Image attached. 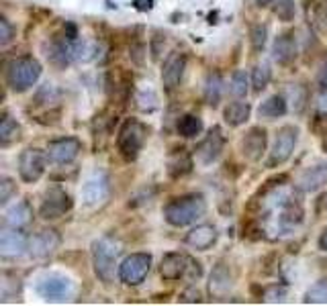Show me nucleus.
Instances as JSON below:
<instances>
[{
  "instance_id": "393cba45",
  "label": "nucleus",
  "mask_w": 327,
  "mask_h": 306,
  "mask_svg": "<svg viewBox=\"0 0 327 306\" xmlns=\"http://www.w3.org/2000/svg\"><path fill=\"white\" fill-rule=\"evenodd\" d=\"M250 112H252V106L248 102L237 100V102H231L229 106H225L223 118H225V122L229 127H240L250 118Z\"/></svg>"
},
{
  "instance_id": "bb28decb",
  "label": "nucleus",
  "mask_w": 327,
  "mask_h": 306,
  "mask_svg": "<svg viewBox=\"0 0 327 306\" xmlns=\"http://www.w3.org/2000/svg\"><path fill=\"white\" fill-rule=\"evenodd\" d=\"M223 96V78L217 72H211L204 80V100L209 106H217Z\"/></svg>"
},
{
  "instance_id": "3c124183",
  "label": "nucleus",
  "mask_w": 327,
  "mask_h": 306,
  "mask_svg": "<svg viewBox=\"0 0 327 306\" xmlns=\"http://www.w3.org/2000/svg\"><path fill=\"white\" fill-rule=\"evenodd\" d=\"M319 80H321V84H323V88H327V66L323 68V72H321V78H319Z\"/></svg>"
},
{
  "instance_id": "6e6552de",
  "label": "nucleus",
  "mask_w": 327,
  "mask_h": 306,
  "mask_svg": "<svg viewBox=\"0 0 327 306\" xmlns=\"http://www.w3.org/2000/svg\"><path fill=\"white\" fill-rule=\"evenodd\" d=\"M45 160H47V153H43L37 147H29L21 153L19 158V176L25 184H33L37 182L43 172H45Z\"/></svg>"
},
{
  "instance_id": "72a5a7b5",
  "label": "nucleus",
  "mask_w": 327,
  "mask_h": 306,
  "mask_svg": "<svg viewBox=\"0 0 327 306\" xmlns=\"http://www.w3.org/2000/svg\"><path fill=\"white\" fill-rule=\"evenodd\" d=\"M270 66L268 64H258L254 70H252V86H254V92H262L270 82Z\"/></svg>"
},
{
  "instance_id": "a211bd4d",
  "label": "nucleus",
  "mask_w": 327,
  "mask_h": 306,
  "mask_svg": "<svg viewBox=\"0 0 327 306\" xmlns=\"http://www.w3.org/2000/svg\"><path fill=\"white\" fill-rule=\"evenodd\" d=\"M217 241V229L213 225H198L186 235V245L196 251H206Z\"/></svg>"
},
{
  "instance_id": "f8f14e48",
  "label": "nucleus",
  "mask_w": 327,
  "mask_h": 306,
  "mask_svg": "<svg viewBox=\"0 0 327 306\" xmlns=\"http://www.w3.org/2000/svg\"><path fill=\"white\" fill-rule=\"evenodd\" d=\"M59 245V235L53 229H43L37 235H33L29 239V253L35 259H43L47 255H51Z\"/></svg>"
},
{
  "instance_id": "e433bc0d",
  "label": "nucleus",
  "mask_w": 327,
  "mask_h": 306,
  "mask_svg": "<svg viewBox=\"0 0 327 306\" xmlns=\"http://www.w3.org/2000/svg\"><path fill=\"white\" fill-rule=\"evenodd\" d=\"M266 35H268V29L266 25H254L252 27V49L254 51H262L266 45Z\"/></svg>"
},
{
  "instance_id": "a18cd8bd",
  "label": "nucleus",
  "mask_w": 327,
  "mask_h": 306,
  "mask_svg": "<svg viewBox=\"0 0 327 306\" xmlns=\"http://www.w3.org/2000/svg\"><path fill=\"white\" fill-rule=\"evenodd\" d=\"M133 7L137 11H152L154 9V0H133Z\"/></svg>"
},
{
  "instance_id": "f3484780",
  "label": "nucleus",
  "mask_w": 327,
  "mask_h": 306,
  "mask_svg": "<svg viewBox=\"0 0 327 306\" xmlns=\"http://www.w3.org/2000/svg\"><path fill=\"white\" fill-rule=\"evenodd\" d=\"M190 259L184 253H168L160 263V273L164 280H178L188 271Z\"/></svg>"
},
{
  "instance_id": "9d476101",
  "label": "nucleus",
  "mask_w": 327,
  "mask_h": 306,
  "mask_svg": "<svg viewBox=\"0 0 327 306\" xmlns=\"http://www.w3.org/2000/svg\"><path fill=\"white\" fill-rule=\"evenodd\" d=\"M223 145H225V139L221 135V129L219 127H213L209 131V135H206L200 145L196 147V158L202 166H211L215 164L219 158H221V153H223Z\"/></svg>"
},
{
  "instance_id": "cd10ccee",
  "label": "nucleus",
  "mask_w": 327,
  "mask_h": 306,
  "mask_svg": "<svg viewBox=\"0 0 327 306\" xmlns=\"http://www.w3.org/2000/svg\"><path fill=\"white\" fill-rule=\"evenodd\" d=\"M100 51V45L96 41H88V39H76L72 41V57L74 61H92Z\"/></svg>"
},
{
  "instance_id": "4be33fe9",
  "label": "nucleus",
  "mask_w": 327,
  "mask_h": 306,
  "mask_svg": "<svg viewBox=\"0 0 327 306\" xmlns=\"http://www.w3.org/2000/svg\"><path fill=\"white\" fill-rule=\"evenodd\" d=\"M33 219V208L29 202L21 200L17 202L15 206H11L7 212H5V225L7 227H13V229H21L25 225H29Z\"/></svg>"
},
{
  "instance_id": "de8ad7c7",
  "label": "nucleus",
  "mask_w": 327,
  "mask_h": 306,
  "mask_svg": "<svg viewBox=\"0 0 327 306\" xmlns=\"http://www.w3.org/2000/svg\"><path fill=\"white\" fill-rule=\"evenodd\" d=\"M131 55L135 59V64H143V45H135L131 49Z\"/></svg>"
},
{
  "instance_id": "f03ea898",
  "label": "nucleus",
  "mask_w": 327,
  "mask_h": 306,
  "mask_svg": "<svg viewBox=\"0 0 327 306\" xmlns=\"http://www.w3.org/2000/svg\"><path fill=\"white\" fill-rule=\"evenodd\" d=\"M41 76V64L33 57H19L13 59L11 64L7 66L5 72V80L7 86L13 92H25L31 86H35V82Z\"/></svg>"
},
{
  "instance_id": "79ce46f5",
  "label": "nucleus",
  "mask_w": 327,
  "mask_h": 306,
  "mask_svg": "<svg viewBox=\"0 0 327 306\" xmlns=\"http://www.w3.org/2000/svg\"><path fill=\"white\" fill-rule=\"evenodd\" d=\"M156 94L154 92H150V94L145 96V92H141V94L137 96V102H139V108L141 110H152V108H156Z\"/></svg>"
},
{
  "instance_id": "4c0bfd02",
  "label": "nucleus",
  "mask_w": 327,
  "mask_h": 306,
  "mask_svg": "<svg viewBox=\"0 0 327 306\" xmlns=\"http://www.w3.org/2000/svg\"><path fill=\"white\" fill-rule=\"evenodd\" d=\"M286 298V286H270V288H266L264 292V302H268V304H278V302H284Z\"/></svg>"
},
{
  "instance_id": "0eeeda50",
  "label": "nucleus",
  "mask_w": 327,
  "mask_h": 306,
  "mask_svg": "<svg viewBox=\"0 0 327 306\" xmlns=\"http://www.w3.org/2000/svg\"><path fill=\"white\" fill-rule=\"evenodd\" d=\"M72 208V198L66 190H62L59 186H53L45 192L43 196V202H41V208H39V217L43 221H55L59 217Z\"/></svg>"
},
{
  "instance_id": "8fccbe9b",
  "label": "nucleus",
  "mask_w": 327,
  "mask_h": 306,
  "mask_svg": "<svg viewBox=\"0 0 327 306\" xmlns=\"http://www.w3.org/2000/svg\"><path fill=\"white\" fill-rule=\"evenodd\" d=\"M317 210L319 212H327V192L319 198V204H317Z\"/></svg>"
},
{
  "instance_id": "473e14b6",
  "label": "nucleus",
  "mask_w": 327,
  "mask_h": 306,
  "mask_svg": "<svg viewBox=\"0 0 327 306\" xmlns=\"http://www.w3.org/2000/svg\"><path fill=\"white\" fill-rule=\"evenodd\" d=\"M305 304H327V278L319 280L307 290Z\"/></svg>"
},
{
  "instance_id": "5701e85b",
  "label": "nucleus",
  "mask_w": 327,
  "mask_h": 306,
  "mask_svg": "<svg viewBox=\"0 0 327 306\" xmlns=\"http://www.w3.org/2000/svg\"><path fill=\"white\" fill-rule=\"evenodd\" d=\"M47 59L51 64L64 68L68 64H72L74 57H72V41L66 39V41H51V45L47 47Z\"/></svg>"
},
{
  "instance_id": "a19ab883",
  "label": "nucleus",
  "mask_w": 327,
  "mask_h": 306,
  "mask_svg": "<svg viewBox=\"0 0 327 306\" xmlns=\"http://www.w3.org/2000/svg\"><path fill=\"white\" fill-rule=\"evenodd\" d=\"M13 37H15V31H13L11 23L3 17L0 19V45H9L13 41Z\"/></svg>"
},
{
  "instance_id": "dca6fc26",
  "label": "nucleus",
  "mask_w": 327,
  "mask_h": 306,
  "mask_svg": "<svg viewBox=\"0 0 327 306\" xmlns=\"http://www.w3.org/2000/svg\"><path fill=\"white\" fill-rule=\"evenodd\" d=\"M266 141H268V137H266V129L252 127L242 139V153L250 162H258L264 156V151H266Z\"/></svg>"
},
{
  "instance_id": "4468645a",
  "label": "nucleus",
  "mask_w": 327,
  "mask_h": 306,
  "mask_svg": "<svg viewBox=\"0 0 327 306\" xmlns=\"http://www.w3.org/2000/svg\"><path fill=\"white\" fill-rule=\"evenodd\" d=\"M82 198L88 206H98L108 198V178L104 174H94L88 178L84 188H82Z\"/></svg>"
},
{
  "instance_id": "b1692460",
  "label": "nucleus",
  "mask_w": 327,
  "mask_h": 306,
  "mask_svg": "<svg viewBox=\"0 0 327 306\" xmlns=\"http://www.w3.org/2000/svg\"><path fill=\"white\" fill-rule=\"evenodd\" d=\"M192 170V158L186 149H178L176 153L168 158V174L172 178H180L186 176Z\"/></svg>"
},
{
  "instance_id": "7c9ffc66",
  "label": "nucleus",
  "mask_w": 327,
  "mask_h": 306,
  "mask_svg": "<svg viewBox=\"0 0 327 306\" xmlns=\"http://www.w3.org/2000/svg\"><path fill=\"white\" fill-rule=\"evenodd\" d=\"M202 131V120L194 114H184L180 120H178V133L186 139H192V137H198Z\"/></svg>"
},
{
  "instance_id": "c85d7f7f",
  "label": "nucleus",
  "mask_w": 327,
  "mask_h": 306,
  "mask_svg": "<svg viewBox=\"0 0 327 306\" xmlns=\"http://www.w3.org/2000/svg\"><path fill=\"white\" fill-rule=\"evenodd\" d=\"M21 139V127L17 125V120H13L9 114L3 116V122H0V145L9 147L11 143Z\"/></svg>"
},
{
  "instance_id": "aec40b11",
  "label": "nucleus",
  "mask_w": 327,
  "mask_h": 306,
  "mask_svg": "<svg viewBox=\"0 0 327 306\" xmlns=\"http://www.w3.org/2000/svg\"><path fill=\"white\" fill-rule=\"evenodd\" d=\"M233 286V278H231V271L225 263H217L211 271V282H209V292L211 296H225Z\"/></svg>"
},
{
  "instance_id": "f257e3e1",
  "label": "nucleus",
  "mask_w": 327,
  "mask_h": 306,
  "mask_svg": "<svg viewBox=\"0 0 327 306\" xmlns=\"http://www.w3.org/2000/svg\"><path fill=\"white\" fill-rule=\"evenodd\" d=\"M206 212V200L200 194L174 198L164 206V217L172 227H186L196 223Z\"/></svg>"
},
{
  "instance_id": "f704fd0d",
  "label": "nucleus",
  "mask_w": 327,
  "mask_h": 306,
  "mask_svg": "<svg viewBox=\"0 0 327 306\" xmlns=\"http://www.w3.org/2000/svg\"><path fill=\"white\" fill-rule=\"evenodd\" d=\"M272 11L280 21H292L294 17V3L292 0H272Z\"/></svg>"
},
{
  "instance_id": "c756f323",
  "label": "nucleus",
  "mask_w": 327,
  "mask_h": 306,
  "mask_svg": "<svg viewBox=\"0 0 327 306\" xmlns=\"http://www.w3.org/2000/svg\"><path fill=\"white\" fill-rule=\"evenodd\" d=\"M286 102L294 112H303V108L307 104V88L301 84L286 86Z\"/></svg>"
},
{
  "instance_id": "09e8293b",
  "label": "nucleus",
  "mask_w": 327,
  "mask_h": 306,
  "mask_svg": "<svg viewBox=\"0 0 327 306\" xmlns=\"http://www.w3.org/2000/svg\"><path fill=\"white\" fill-rule=\"evenodd\" d=\"M319 249L327 253V229H325V231L321 233V237H319Z\"/></svg>"
},
{
  "instance_id": "603ef678",
  "label": "nucleus",
  "mask_w": 327,
  "mask_h": 306,
  "mask_svg": "<svg viewBox=\"0 0 327 306\" xmlns=\"http://www.w3.org/2000/svg\"><path fill=\"white\" fill-rule=\"evenodd\" d=\"M256 5H258V7H270L272 0H256Z\"/></svg>"
},
{
  "instance_id": "c03bdc74",
  "label": "nucleus",
  "mask_w": 327,
  "mask_h": 306,
  "mask_svg": "<svg viewBox=\"0 0 327 306\" xmlns=\"http://www.w3.org/2000/svg\"><path fill=\"white\" fill-rule=\"evenodd\" d=\"M180 302H200V292L192 286V288H188L186 292L180 294Z\"/></svg>"
},
{
  "instance_id": "412c9836",
  "label": "nucleus",
  "mask_w": 327,
  "mask_h": 306,
  "mask_svg": "<svg viewBox=\"0 0 327 306\" xmlns=\"http://www.w3.org/2000/svg\"><path fill=\"white\" fill-rule=\"evenodd\" d=\"M272 57L274 61H278L280 66H286L296 57V41L290 33H284V35H278L274 39V45H272Z\"/></svg>"
},
{
  "instance_id": "a878e982",
  "label": "nucleus",
  "mask_w": 327,
  "mask_h": 306,
  "mask_svg": "<svg viewBox=\"0 0 327 306\" xmlns=\"http://www.w3.org/2000/svg\"><path fill=\"white\" fill-rule=\"evenodd\" d=\"M288 110V102H286V96L282 94H274L270 96L268 100H264L258 108V114L262 118H278V116H284Z\"/></svg>"
},
{
  "instance_id": "423d86ee",
  "label": "nucleus",
  "mask_w": 327,
  "mask_h": 306,
  "mask_svg": "<svg viewBox=\"0 0 327 306\" xmlns=\"http://www.w3.org/2000/svg\"><path fill=\"white\" fill-rule=\"evenodd\" d=\"M296 141H299V129L290 127V125L282 127L276 133L270 158H268V168H276V166H282L284 162H288L294 147H296Z\"/></svg>"
},
{
  "instance_id": "ddd939ff",
  "label": "nucleus",
  "mask_w": 327,
  "mask_h": 306,
  "mask_svg": "<svg viewBox=\"0 0 327 306\" xmlns=\"http://www.w3.org/2000/svg\"><path fill=\"white\" fill-rule=\"evenodd\" d=\"M184 68H186V57L180 51H172L162 68V82L168 90H174L178 84H180L182 76H184Z\"/></svg>"
},
{
  "instance_id": "9b49d317",
  "label": "nucleus",
  "mask_w": 327,
  "mask_h": 306,
  "mask_svg": "<svg viewBox=\"0 0 327 306\" xmlns=\"http://www.w3.org/2000/svg\"><path fill=\"white\" fill-rule=\"evenodd\" d=\"M25 249H29V241L19 229L9 227L3 231V235H0V255L5 259L21 257L25 253Z\"/></svg>"
},
{
  "instance_id": "6ab92c4d",
  "label": "nucleus",
  "mask_w": 327,
  "mask_h": 306,
  "mask_svg": "<svg viewBox=\"0 0 327 306\" xmlns=\"http://www.w3.org/2000/svg\"><path fill=\"white\" fill-rule=\"evenodd\" d=\"M323 186H327V166H315L309 168L296 182V188L301 192H317Z\"/></svg>"
},
{
  "instance_id": "49530a36",
  "label": "nucleus",
  "mask_w": 327,
  "mask_h": 306,
  "mask_svg": "<svg viewBox=\"0 0 327 306\" xmlns=\"http://www.w3.org/2000/svg\"><path fill=\"white\" fill-rule=\"evenodd\" d=\"M66 39H70V41L78 39V29L74 23H66Z\"/></svg>"
},
{
  "instance_id": "37998d69",
  "label": "nucleus",
  "mask_w": 327,
  "mask_h": 306,
  "mask_svg": "<svg viewBox=\"0 0 327 306\" xmlns=\"http://www.w3.org/2000/svg\"><path fill=\"white\" fill-rule=\"evenodd\" d=\"M315 108H317V114L321 118H327V88H323L317 96V102H315Z\"/></svg>"
},
{
  "instance_id": "2eb2a0df",
  "label": "nucleus",
  "mask_w": 327,
  "mask_h": 306,
  "mask_svg": "<svg viewBox=\"0 0 327 306\" xmlns=\"http://www.w3.org/2000/svg\"><path fill=\"white\" fill-rule=\"evenodd\" d=\"M37 292L45 300H66L72 292V284L62 275H47L37 284Z\"/></svg>"
},
{
  "instance_id": "20e7f679",
  "label": "nucleus",
  "mask_w": 327,
  "mask_h": 306,
  "mask_svg": "<svg viewBox=\"0 0 327 306\" xmlns=\"http://www.w3.org/2000/svg\"><path fill=\"white\" fill-rule=\"evenodd\" d=\"M145 135H147V129L141 125L139 120L135 118H127L123 122V127L119 129V137H117V147H119V153L127 160V162H133L139 151L145 143Z\"/></svg>"
},
{
  "instance_id": "39448f33",
  "label": "nucleus",
  "mask_w": 327,
  "mask_h": 306,
  "mask_svg": "<svg viewBox=\"0 0 327 306\" xmlns=\"http://www.w3.org/2000/svg\"><path fill=\"white\" fill-rule=\"evenodd\" d=\"M150 267H152L150 253H131L119 265V280L127 286H137L150 273Z\"/></svg>"
},
{
  "instance_id": "ea45409f",
  "label": "nucleus",
  "mask_w": 327,
  "mask_h": 306,
  "mask_svg": "<svg viewBox=\"0 0 327 306\" xmlns=\"http://www.w3.org/2000/svg\"><path fill=\"white\" fill-rule=\"evenodd\" d=\"M164 45H166V35L156 31L154 37H152V43H150V51H152V59H160L162 51H164Z\"/></svg>"
},
{
  "instance_id": "58836bf2",
  "label": "nucleus",
  "mask_w": 327,
  "mask_h": 306,
  "mask_svg": "<svg viewBox=\"0 0 327 306\" xmlns=\"http://www.w3.org/2000/svg\"><path fill=\"white\" fill-rule=\"evenodd\" d=\"M13 194H17V184L11 178H3L0 180V204L5 206Z\"/></svg>"
},
{
  "instance_id": "1a4fd4ad",
  "label": "nucleus",
  "mask_w": 327,
  "mask_h": 306,
  "mask_svg": "<svg viewBox=\"0 0 327 306\" xmlns=\"http://www.w3.org/2000/svg\"><path fill=\"white\" fill-rule=\"evenodd\" d=\"M80 149H82V143L76 137L55 139L47 147V160L51 164H55V166H68L78 158Z\"/></svg>"
},
{
  "instance_id": "2f4dec72",
  "label": "nucleus",
  "mask_w": 327,
  "mask_h": 306,
  "mask_svg": "<svg viewBox=\"0 0 327 306\" xmlns=\"http://www.w3.org/2000/svg\"><path fill=\"white\" fill-rule=\"evenodd\" d=\"M231 94L235 98H246L248 96V90H250V78L246 74V70H235L231 76Z\"/></svg>"
},
{
  "instance_id": "7ed1b4c3",
  "label": "nucleus",
  "mask_w": 327,
  "mask_h": 306,
  "mask_svg": "<svg viewBox=\"0 0 327 306\" xmlns=\"http://www.w3.org/2000/svg\"><path fill=\"white\" fill-rule=\"evenodd\" d=\"M117 255L119 247L111 239H98L92 245V263H94V273L102 284H111L115 280V267H117Z\"/></svg>"
},
{
  "instance_id": "c9c22d12",
  "label": "nucleus",
  "mask_w": 327,
  "mask_h": 306,
  "mask_svg": "<svg viewBox=\"0 0 327 306\" xmlns=\"http://www.w3.org/2000/svg\"><path fill=\"white\" fill-rule=\"evenodd\" d=\"M309 23L319 31V33H327V9L323 5H315V11H313Z\"/></svg>"
}]
</instances>
